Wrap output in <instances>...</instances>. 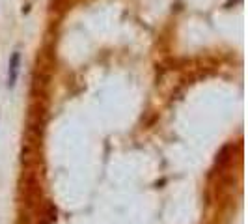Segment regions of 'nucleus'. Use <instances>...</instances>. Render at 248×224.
<instances>
[{"instance_id":"nucleus-1","label":"nucleus","mask_w":248,"mask_h":224,"mask_svg":"<svg viewBox=\"0 0 248 224\" xmlns=\"http://www.w3.org/2000/svg\"><path fill=\"white\" fill-rule=\"evenodd\" d=\"M19 65H21V52L15 50L10 58V67H8V86H15V80H17V75H19Z\"/></svg>"}]
</instances>
